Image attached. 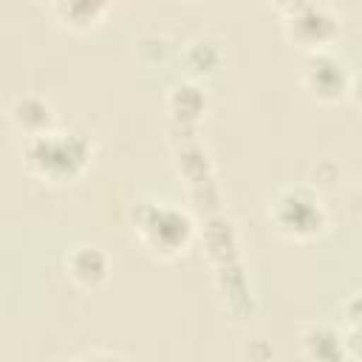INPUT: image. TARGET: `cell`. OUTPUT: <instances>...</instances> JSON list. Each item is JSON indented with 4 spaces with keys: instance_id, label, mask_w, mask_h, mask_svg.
Here are the masks:
<instances>
[{
    "instance_id": "6da1fadb",
    "label": "cell",
    "mask_w": 362,
    "mask_h": 362,
    "mask_svg": "<svg viewBox=\"0 0 362 362\" xmlns=\"http://www.w3.org/2000/svg\"><path fill=\"white\" fill-rule=\"evenodd\" d=\"M20 158L28 175L51 184L76 181L93 158V141L79 130H48L34 139H23Z\"/></svg>"
},
{
    "instance_id": "7a4b0ae2",
    "label": "cell",
    "mask_w": 362,
    "mask_h": 362,
    "mask_svg": "<svg viewBox=\"0 0 362 362\" xmlns=\"http://www.w3.org/2000/svg\"><path fill=\"white\" fill-rule=\"evenodd\" d=\"M266 218L280 238L294 243L320 240L331 223L322 192L314 184H288L277 189L274 198L269 201Z\"/></svg>"
},
{
    "instance_id": "3957f363",
    "label": "cell",
    "mask_w": 362,
    "mask_h": 362,
    "mask_svg": "<svg viewBox=\"0 0 362 362\" xmlns=\"http://www.w3.org/2000/svg\"><path fill=\"white\" fill-rule=\"evenodd\" d=\"M133 232L153 257L173 260L189 249L195 223L173 201H144L133 209Z\"/></svg>"
},
{
    "instance_id": "277c9868",
    "label": "cell",
    "mask_w": 362,
    "mask_h": 362,
    "mask_svg": "<svg viewBox=\"0 0 362 362\" xmlns=\"http://www.w3.org/2000/svg\"><path fill=\"white\" fill-rule=\"evenodd\" d=\"M277 14L283 37L305 54L331 51L342 28L339 11L328 3H286L277 8Z\"/></svg>"
},
{
    "instance_id": "5b68a950",
    "label": "cell",
    "mask_w": 362,
    "mask_h": 362,
    "mask_svg": "<svg viewBox=\"0 0 362 362\" xmlns=\"http://www.w3.org/2000/svg\"><path fill=\"white\" fill-rule=\"evenodd\" d=\"M351 76L354 74L345 68V62L334 51H317V54H305V62L300 71V85L314 102L337 105V102L348 99Z\"/></svg>"
},
{
    "instance_id": "8992f818",
    "label": "cell",
    "mask_w": 362,
    "mask_h": 362,
    "mask_svg": "<svg viewBox=\"0 0 362 362\" xmlns=\"http://www.w3.org/2000/svg\"><path fill=\"white\" fill-rule=\"evenodd\" d=\"M113 260L96 243H79L65 255V274L82 291H96L110 280Z\"/></svg>"
},
{
    "instance_id": "52a82bcc",
    "label": "cell",
    "mask_w": 362,
    "mask_h": 362,
    "mask_svg": "<svg viewBox=\"0 0 362 362\" xmlns=\"http://www.w3.org/2000/svg\"><path fill=\"white\" fill-rule=\"evenodd\" d=\"M300 356L303 362H348L351 351L339 325L331 322H305L300 328Z\"/></svg>"
},
{
    "instance_id": "ba28073f",
    "label": "cell",
    "mask_w": 362,
    "mask_h": 362,
    "mask_svg": "<svg viewBox=\"0 0 362 362\" xmlns=\"http://www.w3.org/2000/svg\"><path fill=\"white\" fill-rule=\"evenodd\" d=\"M8 122L14 124L17 133H23V139H34V136H42L48 130H57L54 107L40 93L14 96L11 105H8Z\"/></svg>"
},
{
    "instance_id": "9c48e42d",
    "label": "cell",
    "mask_w": 362,
    "mask_h": 362,
    "mask_svg": "<svg viewBox=\"0 0 362 362\" xmlns=\"http://www.w3.org/2000/svg\"><path fill=\"white\" fill-rule=\"evenodd\" d=\"M48 11L68 31H90L110 11V3H105V0H57L48 6Z\"/></svg>"
},
{
    "instance_id": "30bf717a",
    "label": "cell",
    "mask_w": 362,
    "mask_h": 362,
    "mask_svg": "<svg viewBox=\"0 0 362 362\" xmlns=\"http://www.w3.org/2000/svg\"><path fill=\"white\" fill-rule=\"evenodd\" d=\"M339 328H342V337H345V342H348L351 356L362 359V288L351 291V294L342 300V308H339Z\"/></svg>"
},
{
    "instance_id": "8fae6325",
    "label": "cell",
    "mask_w": 362,
    "mask_h": 362,
    "mask_svg": "<svg viewBox=\"0 0 362 362\" xmlns=\"http://www.w3.org/2000/svg\"><path fill=\"white\" fill-rule=\"evenodd\" d=\"M221 59H223V51L209 37H198V40L187 42V48H184V62L192 74H212V71H218Z\"/></svg>"
},
{
    "instance_id": "7c38bea8",
    "label": "cell",
    "mask_w": 362,
    "mask_h": 362,
    "mask_svg": "<svg viewBox=\"0 0 362 362\" xmlns=\"http://www.w3.org/2000/svg\"><path fill=\"white\" fill-rule=\"evenodd\" d=\"M68 362H127V356L116 354V351H102V348H93V351H85Z\"/></svg>"
},
{
    "instance_id": "4fadbf2b",
    "label": "cell",
    "mask_w": 362,
    "mask_h": 362,
    "mask_svg": "<svg viewBox=\"0 0 362 362\" xmlns=\"http://www.w3.org/2000/svg\"><path fill=\"white\" fill-rule=\"evenodd\" d=\"M348 99H351L356 107H362V71H356V74L351 76V90H348Z\"/></svg>"
}]
</instances>
